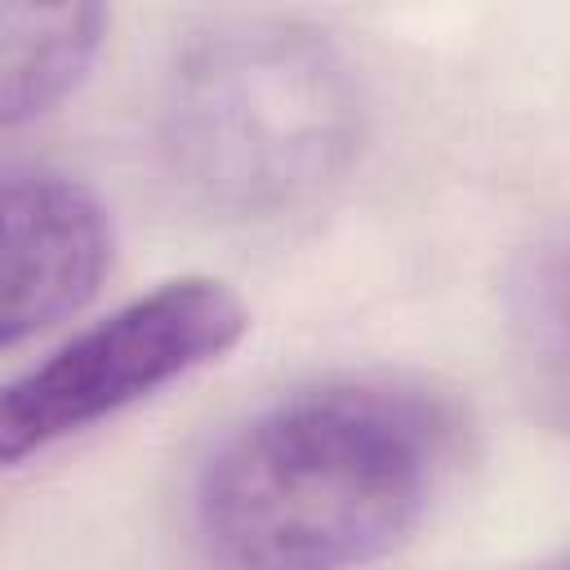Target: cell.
Segmentation results:
<instances>
[{"instance_id":"obj_4","label":"cell","mask_w":570,"mask_h":570,"mask_svg":"<svg viewBox=\"0 0 570 570\" xmlns=\"http://www.w3.org/2000/svg\"><path fill=\"white\" fill-rule=\"evenodd\" d=\"M111 254V214L94 187L36 165L0 169V352L80 312Z\"/></svg>"},{"instance_id":"obj_3","label":"cell","mask_w":570,"mask_h":570,"mask_svg":"<svg viewBox=\"0 0 570 570\" xmlns=\"http://www.w3.org/2000/svg\"><path fill=\"white\" fill-rule=\"evenodd\" d=\"M245 330L249 307L218 276H178L129 298L18 379L0 383V468L205 370L227 356Z\"/></svg>"},{"instance_id":"obj_5","label":"cell","mask_w":570,"mask_h":570,"mask_svg":"<svg viewBox=\"0 0 570 570\" xmlns=\"http://www.w3.org/2000/svg\"><path fill=\"white\" fill-rule=\"evenodd\" d=\"M102 4H0V129L49 116L107 45Z\"/></svg>"},{"instance_id":"obj_2","label":"cell","mask_w":570,"mask_h":570,"mask_svg":"<svg viewBox=\"0 0 570 570\" xmlns=\"http://www.w3.org/2000/svg\"><path fill=\"white\" fill-rule=\"evenodd\" d=\"M365 98L343 49L294 18L196 31L160 94V151L178 187L227 218L321 200L356 160Z\"/></svg>"},{"instance_id":"obj_1","label":"cell","mask_w":570,"mask_h":570,"mask_svg":"<svg viewBox=\"0 0 570 570\" xmlns=\"http://www.w3.org/2000/svg\"><path fill=\"white\" fill-rule=\"evenodd\" d=\"M450 450L445 410L396 383L294 392L205 459L196 530L223 570H356L423 521Z\"/></svg>"}]
</instances>
